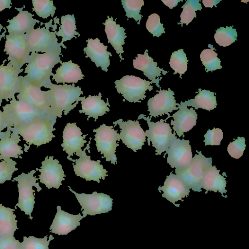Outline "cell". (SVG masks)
I'll use <instances>...</instances> for the list:
<instances>
[{"mask_svg": "<svg viewBox=\"0 0 249 249\" xmlns=\"http://www.w3.org/2000/svg\"><path fill=\"white\" fill-rule=\"evenodd\" d=\"M61 50L43 53H31L24 76L32 84L40 88H48L52 83L50 77L53 74V68L58 63H62Z\"/></svg>", "mask_w": 249, "mask_h": 249, "instance_id": "cell-1", "label": "cell"}, {"mask_svg": "<svg viewBox=\"0 0 249 249\" xmlns=\"http://www.w3.org/2000/svg\"><path fill=\"white\" fill-rule=\"evenodd\" d=\"M48 90L45 91L51 104L52 117L56 120L62 117L63 111L66 115L73 109L86 96L80 97L83 94L81 88L75 87L74 84L57 85L52 83Z\"/></svg>", "mask_w": 249, "mask_h": 249, "instance_id": "cell-2", "label": "cell"}, {"mask_svg": "<svg viewBox=\"0 0 249 249\" xmlns=\"http://www.w3.org/2000/svg\"><path fill=\"white\" fill-rule=\"evenodd\" d=\"M56 120L50 117H43L18 128L13 127L28 144L37 147L49 143L55 137L53 132Z\"/></svg>", "mask_w": 249, "mask_h": 249, "instance_id": "cell-3", "label": "cell"}, {"mask_svg": "<svg viewBox=\"0 0 249 249\" xmlns=\"http://www.w3.org/2000/svg\"><path fill=\"white\" fill-rule=\"evenodd\" d=\"M2 108L3 119L6 127L18 128L39 118L48 116L16 98L11 99Z\"/></svg>", "mask_w": 249, "mask_h": 249, "instance_id": "cell-4", "label": "cell"}, {"mask_svg": "<svg viewBox=\"0 0 249 249\" xmlns=\"http://www.w3.org/2000/svg\"><path fill=\"white\" fill-rule=\"evenodd\" d=\"M37 169L33 170L28 173L23 172L17 177L14 178L12 180L13 182H18V203L16 205L15 209L19 208L25 214L29 215L31 219H33L31 213L35 203V191L33 190V187H35L38 192L42 190L39 183L36 182L38 178L34 176Z\"/></svg>", "mask_w": 249, "mask_h": 249, "instance_id": "cell-5", "label": "cell"}, {"mask_svg": "<svg viewBox=\"0 0 249 249\" xmlns=\"http://www.w3.org/2000/svg\"><path fill=\"white\" fill-rule=\"evenodd\" d=\"M171 116H169L165 119H160L157 122L151 121L149 116L146 117L144 114L140 115L138 120L143 119L147 122L149 129L145 132V136L147 137V143L150 145L152 142V146L156 148V155H161L163 152H166L169 148L171 139L173 136L170 124L164 122Z\"/></svg>", "mask_w": 249, "mask_h": 249, "instance_id": "cell-6", "label": "cell"}, {"mask_svg": "<svg viewBox=\"0 0 249 249\" xmlns=\"http://www.w3.org/2000/svg\"><path fill=\"white\" fill-rule=\"evenodd\" d=\"M19 76V87L17 95L18 100L30 105L53 118L51 114L50 102L46 91H42L40 87L32 84L24 76Z\"/></svg>", "mask_w": 249, "mask_h": 249, "instance_id": "cell-7", "label": "cell"}, {"mask_svg": "<svg viewBox=\"0 0 249 249\" xmlns=\"http://www.w3.org/2000/svg\"><path fill=\"white\" fill-rule=\"evenodd\" d=\"M90 140L87 146L82 150L76 153L75 155L79 157L77 159H72L71 157L67 159L73 162V168L77 176L85 179L87 181L93 180L100 183L101 178L105 179L107 176V171L105 169L101 161L91 160L90 156H88L86 150L89 149Z\"/></svg>", "mask_w": 249, "mask_h": 249, "instance_id": "cell-8", "label": "cell"}, {"mask_svg": "<svg viewBox=\"0 0 249 249\" xmlns=\"http://www.w3.org/2000/svg\"><path fill=\"white\" fill-rule=\"evenodd\" d=\"M117 92L122 94L125 100L129 102L141 103L146 98L147 90L151 91V81L142 79L134 75H125L114 82Z\"/></svg>", "mask_w": 249, "mask_h": 249, "instance_id": "cell-9", "label": "cell"}, {"mask_svg": "<svg viewBox=\"0 0 249 249\" xmlns=\"http://www.w3.org/2000/svg\"><path fill=\"white\" fill-rule=\"evenodd\" d=\"M56 31L51 32L45 27L34 29L26 33V40L31 53H47L61 50V46L66 49L64 44L58 42Z\"/></svg>", "mask_w": 249, "mask_h": 249, "instance_id": "cell-10", "label": "cell"}, {"mask_svg": "<svg viewBox=\"0 0 249 249\" xmlns=\"http://www.w3.org/2000/svg\"><path fill=\"white\" fill-rule=\"evenodd\" d=\"M4 52L8 55V60L19 71L27 63L30 52L27 44L26 35L8 34L5 36Z\"/></svg>", "mask_w": 249, "mask_h": 249, "instance_id": "cell-11", "label": "cell"}, {"mask_svg": "<svg viewBox=\"0 0 249 249\" xmlns=\"http://www.w3.org/2000/svg\"><path fill=\"white\" fill-rule=\"evenodd\" d=\"M68 187L70 191L75 195L81 205L84 218L87 215H95L112 210L113 199L109 196L96 191L91 194H79L72 190L70 186Z\"/></svg>", "mask_w": 249, "mask_h": 249, "instance_id": "cell-12", "label": "cell"}, {"mask_svg": "<svg viewBox=\"0 0 249 249\" xmlns=\"http://www.w3.org/2000/svg\"><path fill=\"white\" fill-rule=\"evenodd\" d=\"M196 151L198 154H196L193 157L188 167L175 173L190 189L200 192L202 190L200 183L204 170L207 166L212 164V158L205 157L201 151Z\"/></svg>", "mask_w": 249, "mask_h": 249, "instance_id": "cell-13", "label": "cell"}, {"mask_svg": "<svg viewBox=\"0 0 249 249\" xmlns=\"http://www.w3.org/2000/svg\"><path fill=\"white\" fill-rule=\"evenodd\" d=\"M113 126H107L103 124L93 132H96L94 141L97 150L103 155L102 158H105L107 161L111 162L113 164L117 163L115 154L116 149L119 145L116 142L119 141V134L115 130Z\"/></svg>", "mask_w": 249, "mask_h": 249, "instance_id": "cell-14", "label": "cell"}, {"mask_svg": "<svg viewBox=\"0 0 249 249\" xmlns=\"http://www.w3.org/2000/svg\"><path fill=\"white\" fill-rule=\"evenodd\" d=\"M174 131L168 150L167 161L172 168H175V173L186 168L190 164L193 154L189 140L177 138Z\"/></svg>", "mask_w": 249, "mask_h": 249, "instance_id": "cell-15", "label": "cell"}, {"mask_svg": "<svg viewBox=\"0 0 249 249\" xmlns=\"http://www.w3.org/2000/svg\"><path fill=\"white\" fill-rule=\"evenodd\" d=\"M113 123L115 125L119 124L121 129L119 138L127 147L135 152L142 149L146 141V136L138 120H128L124 122L122 119H120Z\"/></svg>", "mask_w": 249, "mask_h": 249, "instance_id": "cell-16", "label": "cell"}, {"mask_svg": "<svg viewBox=\"0 0 249 249\" xmlns=\"http://www.w3.org/2000/svg\"><path fill=\"white\" fill-rule=\"evenodd\" d=\"M22 71L17 70L9 62L0 65V106L3 100L8 101L15 98L19 87L18 74Z\"/></svg>", "mask_w": 249, "mask_h": 249, "instance_id": "cell-17", "label": "cell"}, {"mask_svg": "<svg viewBox=\"0 0 249 249\" xmlns=\"http://www.w3.org/2000/svg\"><path fill=\"white\" fill-rule=\"evenodd\" d=\"M38 179L48 189H58L66 177L63 168L57 159L53 156H47L41 162Z\"/></svg>", "mask_w": 249, "mask_h": 249, "instance_id": "cell-18", "label": "cell"}, {"mask_svg": "<svg viewBox=\"0 0 249 249\" xmlns=\"http://www.w3.org/2000/svg\"><path fill=\"white\" fill-rule=\"evenodd\" d=\"M159 93L153 97L150 98L147 101L148 111L149 112V117H156L167 114L170 116V112L173 110H178V107L176 106V100L174 96V92L169 88L167 90L157 91Z\"/></svg>", "mask_w": 249, "mask_h": 249, "instance_id": "cell-19", "label": "cell"}, {"mask_svg": "<svg viewBox=\"0 0 249 249\" xmlns=\"http://www.w3.org/2000/svg\"><path fill=\"white\" fill-rule=\"evenodd\" d=\"M158 190L160 192L162 191V196L177 207H179V204H176L175 202L178 200L183 201L182 199L187 197L190 192L188 187L172 172L167 177L163 186L159 187Z\"/></svg>", "mask_w": 249, "mask_h": 249, "instance_id": "cell-20", "label": "cell"}, {"mask_svg": "<svg viewBox=\"0 0 249 249\" xmlns=\"http://www.w3.org/2000/svg\"><path fill=\"white\" fill-rule=\"evenodd\" d=\"M20 135L13 127H7L5 132H0V160L22 158V147L18 145Z\"/></svg>", "mask_w": 249, "mask_h": 249, "instance_id": "cell-21", "label": "cell"}, {"mask_svg": "<svg viewBox=\"0 0 249 249\" xmlns=\"http://www.w3.org/2000/svg\"><path fill=\"white\" fill-rule=\"evenodd\" d=\"M177 106L179 110L172 116L174 120H171L170 124L179 137H184V133L190 131L196 125L197 114L193 107L188 108L182 101L180 104L178 103Z\"/></svg>", "mask_w": 249, "mask_h": 249, "instance_id": "cell-22", "label": "cell"}, {"mask_svg": "<svg viewBox=\"0 0 249 249\" xmlns=\"http://www.w3.org/2000/svg\"><path fill=\"white\" fill-rule=\"evenodd\" d=\"M57 212L50 227V232L54 234L67 235L80 225V221L84 217L80 213L72 214L57 206Z\"/></svg>", "mask_w": 249, "mask_h": 249, "instance_id": "cell-23", "label": "cell"}, {"mask_svg": "<svg viewBox=\"0 0 249 249\" xmlns=\"http://www.w3.org/2000/svg\"><path fill=\"white\" fill-rule=\"evenodd\" d=\"M80 128L76 125L75 123H67L63 132V142L61 146L63 150L68 154L67 157L72 156L81 150V147L87 142L84 140L88 134L84 135Z\"/></svg>", "mask_w": 249, "mask_h": 249, "instance_id": "cell-24", "label": "cell"}, {"mask_svg": "<svg viewBox=\"0 0 249 249\" xmlns=\"http://www.w3.org/2000/svg\"><path fill=\"white\" fill-rule=\"evenodd\" d=\"M86 42L87 46L83 49L86 54L85 57L90 58L97 68L100 67L103 71H107L110 65L109 56H112L111 53L107 51V46L100 42L98 38H89Z\"/></svg>", "mask_w": 249, "mask_h": 249, "instance_id": "cell-25", "label": "cell"}, {"mask_svg": "<svg viewBox=\"0 0 249 249\" xmlns=\"http://www.w3.org/2000/svg\"><path fill=\"white\" fill-rule=\"evenodd\" d=\"M157 65V62H154L153 59L149 56L147 49L143 54H138L133 61L134 68L143 71L144 75L151 80L152 83H155L160 89L159 83L161 79L158 77L160 76L161 72L165 75L168 71L160 68Z\"/></svg>", "mask_w": 249, "mask_h": 249, "instance_id": "cell-26", "label": "cell"}, {"mask_svg": "<svg viewBox=\"0 0 249 249\" xmlns=\"http://www.w3.org/2000/svg\"><path fill=\"white\" fill-rule=\"evenodd\" d=\"M220 170L215 166L212 164L207 166L204 170L203 178L201 180L200 186L206 191L205 194L209 191L215 193L218 192L222 196L227 197L224 195L227 191L226 189L227 181L226 178L219 174Z\"/></svg>", "mask_w": 249, "mask_h": 249, "instance_id": "cell-27", "label": "cell"}, {"mask_svg": "<svg viewBox=\"0 0 249 249\" xmlns=\"http://www.w3.org/2000/svg\"><path fill=\"white\" fill-rule=\"evenodd\" d=\"M19 11L18 14L12 19H8L9 23L6 26L9 34H25L34 29L35 25L40 21L33 18L34 16L22 8L17 9Z\"/></svg>", "mask_w": 249, "mask_h": 249, "instance_id": "cell-28", "label": "cell"}, {"mask_svg": "<svg viewBox=\"0 0 249 249\" xmlns=\"http://www.w3.org/2000/svg\"><path fill=\"white\" fill-rule=\"evenodd\" d=\"M116 19L114 21L112 17L107 16V19L103 24L105 26V31L108 39L107 43L112 46L116 53L119 55L121 61L124 59L122 56L124 53L122 46L125 43L124 39L127 36L124 32L125 29L117 24Z\"/></svg>", "mask_w": 249, "mask_h": 249, "instance_id": "cell-29", "label": "cell"}, {"mask_svg": "<svg viewBox=\"0 0 249 249\" xmlns=\"http://www.w3.org/2000/svg\"><path fill=\"white\" fill-rule=\"evenodd\" d=\"M101 98V92L99 93L98 95H89L88 97L81 101L82 109L79 110V113H83L85 115H88V120L89 118L93 117L96 122L99 116H102L110 111L108 107L110 106L108 98L107 102L105 103Z\"/></svg>", "mask_w": 249, "mask_h": 249, "instance_id": "cell-30", "label": "cell"}, {"mask_svg": "<svg viewBox=\"0 0 249 249\" xmlns=\"http://www.w3.org/2000/svg\"><path fill=\"white\" fill-rule=\"evenodd\" d=\"M85 75L82 74L79 65L73 63L71 60L62 62L61 65L53 75V80L56 83H65L75 84L83 79Z\"/></svg>", "mask_w": 249, "mask_h": 249, "instance_id": "cell-31", "label": "cell"}, {"mask_svg": "<svg viewBox=\"0 0 249 249\" xmlns=\"http://www.w3.org/2000/svg\"><path fill=\"white\" fill-rule=\"evenodd\" d=\"M198 94L194 99H189L183 102L186 106H191L197 109L199 108L208 111L216 107L217 103L215 93L206 89H199Z\"/></svg>", "mask_w": 249, "mask_h": 249, "instance_id": "cell-32", "label": "cell"}, {"mask_svg": "<svg viewBox=\"0 0 249 249\" xmlns=\"http://www.w3.org/2000/svg\"><path fill=\"white\" fill-rule=\"evenodd\" d=\"M14 211L0 204V236H14L18 229Z\"/></svg>", "mask_w": 249, "mask_h": 249, "instance_id": "cell-33", "label": "cell"}, {"mask_svg": "<svg viewBox=\"0 0 249 249\" xmlns=\"http://www.w3.org/2000/svg\"><path fill=\"white\" fill-rule=\"evenodd\" d=\"M61 25L56 36H61V43L71 40L73 37L77 38L75 35L80 36L76 31V21L73 14L62 16L60 18Z\"/></svg>", "mask_w": 249, "mask_h": 249, "instance_id": "cell-34", "label": "cell"}, {"mask_svg": "<svg viewBox=\"0 0 249 249\" xmlns=\"http://www.w3.org/2000/svg\"><path fill=\"white\" fill-rule=\"evenodd\" d=\"M208 46L210 49L203 50L200 55V60L205 67V71L208 72L221 69V61L217 57V53L214 51L215 48L211 44H209Z\"/></svg>", "mask_w": 249, "mask_h": 249, "instance_id": "cell-35", "label": "cell"}, {"mask_svg": "<svg viewBox=\"0 0 249 249\" xmlns=\"http://www.w3.org/2000/svg\"><path fill=\"white\" fill-rule=\"evenodd\" d=\"M237 33L232 26L221 27L216 30L214 38L215 42L222 47H227L236 40Z\"/></svg>", "mask_w": 249, "mask_h": 249, "instance_id": "cell-36", "label": "cell"}, {"mask_svg": "<svg viewBox=\"0 0 249 249\" xmlns=\"http://www.w3.org/2000/svg\"><path fill=\"white\" fill-rule=\"evenodd\" d=\"M188 59L183 49H179L172 53L169 64L175 71L173 74L178 73L179 77L186 72L187 70Z\"/></svg>", "mask_w": 249, "mask_h": 249, "instance_id": "cell-37", "label": "cell"}, {"mask_svg": "<svg viewBox=\"0 0 249 249\" xmlns=\"http://www.w3.org/2000/svg\"><path fill=\"white\" fill-rule=\"evenodd\" d=\"M199 1V0H188L182 6L183 10L180 16V23L182 26L183 24L188 25L194 18H196V11L202 8Z\"/></svg>", "mask_w": 249, "mask_h": 249, "instance_id": "cell-38", "label": "cell"}, {"mask_svg": "<svg viewBox=\"0 0 249 249\" xmlns=\"http://www.w3.org/2000/svg\"><path fill=\"white\" fill-rule=\"evenodd\" d=\"M32 2L33 10L38 17L43 18L53 17L56 8L53 5V0H33Z\"/></svg>", "mask_w": 249, "mask_h": 249, "instance_id": "cell-39", "label": "cell"}, {"mask_svg": "<svg viewBox=\"0 0 249 249\" xmlns=\"http://www.w3.org/2000/svg\"><path fill=\"white\" fill-rule=\"evenodd\" d=\"M121 2L127 19L133 18L138 22V24H140L142 17V16L140 14V11L144 5V1L143 0H122Z\"/></svg>", "mask_w": 249, "mask_h": 249, "instance_id": "cell-40", "label": "cell"}, {"mask_svg": "<svg viewBox=\"0 0 249 249\" xmlns=\"http://www.w3.org/2000/svg\"><path fill=\"white\" fill-rule=\"evenodd\" d=\"M53 239L52 235L49 236V239L47 235L42 238L34 236H23V240L20 242V249H49L50 242Z\"/></svg>", "mask_w": 249, "mask_h": 249, "instance_id": "cell-41", "label": "cell"}, {"mask_svg": "<svg viewBox=\"0 0 249 249\" xmlns=\"http://www.w3.org/2000/svg\"><path fill=\"white\" fill-rule=\"evenodd\" d=\"M0 184L11 180L13 173L18 170L16 167V161L12 159L0 161Z\"/></svg>", "mask_w": 249, "mask_h": 249, "instance_id": "cell-42", "label": "cell"}, {"mask_svg": "<svg viewBox=\"0 0 249 249\" xmlns=\"http://www.w3.org/2000/svg\"><path fill=\"white\" fill-rule=\"evenodd\" d=\"M146 27L154 36L159 37L165 33L163 24L160 22V16L156 13L149 16L146 22Z\"/></svg>", "mask_w": 249, "mask_h": 249, "instance_id": "cell-43", "label": "cell"}, {"mask_svg": "<svg viewBox=\"0 0 249 249\" xmlns=\"http://www.w3.org/2000/svg\"><path fill=\"white\" fill-rule=\"evenodd\" d=\"M246 147L245 138L238 137L237 139L230 142L227 147V150L232 158L238 159L243 156Z\"/></svg>", "mask_w": 249, "mask_h": 249, "instance_id": "cell-44", "label": "cell"}, {"mask_svg": "<svg viewBox=\"0 0 249 249\" xmlns=\"http://www.w3.org/2000/svg\"><path fill=\"white\" fill-rule=\"evenodd\" d=\"M204 142L205 145H219L221 141L223 138L222 130L219 128H214L212 130H209L204 135Z\"/></svg>", "mask_w": 249, "mask_h": 249, "instance_id": "cell-45", "label": "cell"}, {"mask_svg": "<svg viewBox=\"0 0 249 249\" xmlns=\"http://www.w3.org/2000/svg\"><path fill=\"white\" fill-rule=\"evenodd\" d=\"M0 249H20V242L14 236H0Z\"/></svg>", "mask_w": 249, "mask_h": 249, "instance_id": "cell-46", "label": "cell"}, {"mask_svg": "<svg viewBox=\"0 0 249 249\" xmlns=\"http://www.w3.org/2000/svg\"><path fill=\"white\" fill-rule=\"evenodd\" d=\"M182 1L180 0H162V2L170 9L176 7L178 2Z\"/></svg>", "mask_w": 249, "mask_h": 249, "instance_id": "cell-47", "label": "cell"}, {"mask_svg": "<svg viewBox=\"0 0 249 249\" xmlns=\"http://www.w3.org/2000/svg\"><path fill=\"white\" fill-rule=\"evenodd\" d=\"M221 0H203L202 3L205 7L213 8V6H216Z\"/></svg>", "mask_w": 249, "mask_h": 249, "instance_id": "cell-48", "label": "cell"}, {"mask_svg": "<svg viewBox=\"0 0 249 249\" xmlns=\"http://www.w3.org/2000/svg\"><path fill=\"white\" fill-rule=\"evenodd\" d=\"M12 1L10 0H0V12L6 8H10Z\"/></svg>", "mask_w": 249, "mask_h": 249, "instance_id": "cell-49", "label": "cell"}, {"mask_svg": "<svg viewBox=\"0 0 249 249\" xmlns=\"http://www.w3.org/2000/svg\"><path fill=\"white\" fill-rule=\"evenodd\" d=\"M7 128L3 121L2 111L0 109V132Z\"/></svg>", "mask_w": 249, "mask_h": 249, "instance_id": "cell-50", "label": "cell"}]
</instances>
